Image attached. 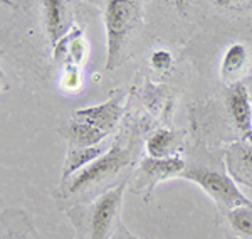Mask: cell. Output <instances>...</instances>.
Returning a JSON list of instances; mask_svg holds the SVG:
<instances>
[{"mask_svg": "<svg viewBox=\"0 0 252 239\" xmlns=\"http://www.w3.org/2000/svg\"><path fill=\"white\" fill-rule=\"evenodd\" d=\"M140 17L138 2H118L111 0L106 3L104 20H106V39H108V58L106 68L115 69L120 64L126 40L135 29Z\"/></svg>", "mask_w": 252, "mask_h": 239, "instance_id": "cell-1", "label": "cell"}, {"mask_svg": "<svg viewBox=\"0 0 252 239\" xmlns=\"http://www.w3.org/2000/svg\"><path fill=\"white\" fill-rule=\"evenodd\" d=\"M182 175L200 185V187L209 194V197H212V201L220 209H225L227 212H230V210H234L237 207H246V205L252 204L241 190H239L235 182L230 179L229 175L217 172V170L204 169V167H192V169L185 170Z\"/></svg>", "mask_w": 252, "mask_h": 239, "instance_id": "cell-2", "label": "cell"}, {"mask_svg": "<svg viewBox=\"0 0 252 239\" xmlns=\"http://www.w3.org/2000/svg\"><path fill=\"white\" fill-rule=\"evenodd\" d=\"M125 182L106 190L88 207L86 214V239H111L115 234V222L123 201Z\"/></svg>", "mask_w": 252, "mask_h": 239, "instance_id": "cell-3", "label": "cell"}, {"mask_svg": "<svg viewBox=\"0 0 252 239\" xmlns=\"http://www.w3.org/2000/svg\"><path fill=\"white\" fill-rule=\"evenodd\" d=\"M126 164H128V152L121 145H115L97 160L84 167L79 173H76L71 180H67V184H64L66 185L64 194L74 196V194L84 192L86 189L94 187L99 182L115 175L118 170L123 169Z\"/></svg>", "mask_w": 252, "mask_h": 239, "instance_id": "cell-4", "label": "cell"}, {"mask_svg": "<svg viewBox=\"0 0 252 239\" xmlns=\"http://www.w3.org/2000/svg\"><path fill=\"white\" fill-rule=\"evenodd\" d=\"M184 170H185V162L178 159V157H166V159H153V157H148L140 165V179H138V184L141 185V189L146 187V199H148L153 187L157 185V182L178 175V173L182 175Z\"/></svg>", "mask_w": 252, "mask_h": 239, "instance_id": "cell-5", "label": "cell"}, {"mask_svg": "<svg viewBox=\"0 0 252 239\" xmlns=\"http://www.w3.org/2000/svg\"><path fill=\"white\" fill-rule=\"evenodd\" d=\"M227 108L235 128L241 132L244 141L252 143V104L246 86L235 83L227 95Z\"/></svg>", "mask_w": 252, "mask_h": 239, "instance_id": "cell-6", "label": "cell"}, {"mask_svg": "<svg viewBox=\"0 0 252 239\" xmlns=\"http://www.w3.org/2000/svg\"><path fill=\"white\" fill-rule=\"evenodd\" d=\"M225 167L234 182L252 189V143H230L225 148Z\"/></svg>", "mask_w": 252, "mask_h": 239, "instance_id": "cell-7", "label": "cell"}, {"mask_svg": "<svg viewBox=\"0 0 252 239\" xmlns=\"http://www.w3.org/2000/svg\"><path fill=\"white\" fill-rule=\"evenodd\" d=\"M74 116L86 121L88 125H91L93 128L99 130L101 133H104V135L108 137L109 133L116 128L118 121L121 118V104H120V101L113 100L104 104H99V106L78 110L74 113Z\"/></svg>", "mask_w": 252, "mask_h": 239, "instance_id": "cell-8", "label": "cell"}, {"mask_svg": "<svg viewBox=\"0 0 252 239\" xmlns=\"http://www.w3.org/2000/svg\"><path fill=\"white\" fill-rule=\"evenodd\" d=\"M249 68V52L244 44H232L222 59L220 74L227 83H237V79Z\"/></svg>", "mask_w": 252, "mask_h": 239, "instance_id": "cell-9", "label": "cell"}, {"mask_svg": "<svg viewBox=\"0 0 252 239\" xmlns=\"http://www.w3.org/2000/svg\"><path fill=\"white\" fill-rule=\"evenodd\" d=\"M101 155H103V147H99V145H96V147H88V148H79V147L71 148L66 164H64L63 182L71 180L79 169L88 167L89 164L97 160Z\"/></svg>", "mask_w": 252, "mask_h": 239, "instance_id": "cell-10", "label": "cell"}, {"mask_svg": "<svg viewBox=\"0 0 252 239\" xmlns=\"http://www.w3.org/2000/svg\"><path fill=\"white\" fill-rule=\"evenodd\" d=\"M44 7H46V27L49 39L56 46L63 39L64 29H66V9H64V3L58 0H49L44 3Z\"/></svg>", "mask_w": 252, "mask_h": 239, "instance_id": "cell-11", "label": "cell"}, {"mask_svg": "<svg viewBox=\"0 0 252 239\" xmlns=\"http://www.w3.org/2000/svg\"><path fill=\"white\" fill-rule=\"evenodd\" d=\"M175 133L170 130H158L157 133H153L152 137L146 141V150L148 155L153 159H166L172 157L170 153L175 148Z\"/></svg>", "mask_w": 252, "mask_h": 239, "instance_id": "cell-12", "label": "cell"}, {"mask_svg": "<svg viewBox=\"0 0 252 239\" xmlns=\"http://www.w3.org/2000/svg\"><path fill=\"white\" fill-rule=\"evenodd\" d=\"M227 219L241 239H252V204L227 212Z\"/></svg>", "mask_w": 252, "mask_h": 239, "instance_id": "cell-13", "label": "cell"}, {"mask_svg": "<svg viewBox=\"0 0 252 239\" xmlns=\"http://www.w3.org/2000/svg\"><path fill=\"white\" fill-rule=\"evenodd\" d=\"M170 63H172V58H170V54L166 51H157L152 56V64L157 69H165V68L170 66Z\"/></svg>", "mask_w": 252, "mask_h": 239, "instance_id": "cell-14", "label": "cell"}, {"mask_svg": "<svg viewBox=\"0 0 252 239\" xmlns=\"http://www.w3.org/2000/svg\"><path fill=\"white\" fill-rule=\"evenodd\" d=\"M111 239H136V238L133 236V234H129L123 226H120V228L115 231V234L111 236Z\"/></svg>", "mask_w": 252, "mask_h": 239, "instance_id": "cell-15", "label": "cell"}, {"mask_svg": "<svg viewBox=\"0 0 252 239\" xmlns=\"http://www.w3.org/2000/svg\"><path fill=\"white\" fill-rule=\"evenodd\" d=\"M3 239H31L27 234H24V233H7V234H3Z\"/></svg>", "mask_w": 252, "mask_h": 239, "instance_id": "cell-16", "label": "cell"}, {"mask_svg": "<svg viewBox=\"0 0 252 239\" xmlns=\"http://www.w3.org/2000/svg\"><path fill=\"white\" fill-rule=\"evenodd\" d=\"M232 239H241V238H232Z\"/></svg>", "mask_w": 252, "mask_h": 239, "instance_id": "cell-17", "label": "cell"}]
</instances>
